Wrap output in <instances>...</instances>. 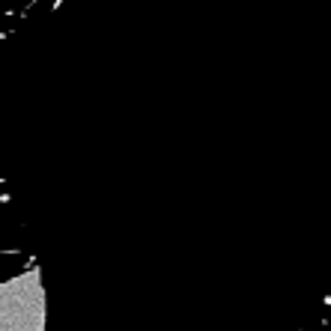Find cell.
I'll return each instance as SVG.
<instances>
[{
	"instance_id": "6da1fadb",
	"label": "cell",
	"mask_w": 331,
	"mask_h": 331,
	"mask_svg": "<svg viewBox=\"0 0 331 331\" xmlns=\"http://www.w3.org/2000/svg\"><path fill=\"white\" fill-rule=\"evenodd\" d=\"M293 331H331V304H325L319 314H314L311 319H304V322L296 325Z\"/></svg>"
}]
</instances>
